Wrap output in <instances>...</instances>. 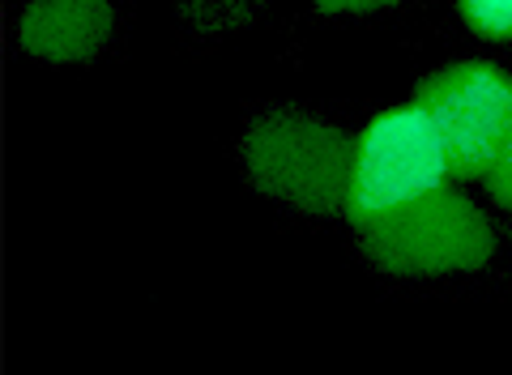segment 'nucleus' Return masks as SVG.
<instances>
[{"label": "nucleus", "mask_w": 512, "mask_h": 375, "mask_svg": "<svg viewBox=\"0 0 512 375\" xmlns=\"http://www.w3.org/2000/svg\"><path fill=\"white\" fill-rule=\"evenodd\" d=\"M359 235L367 256L397 273H466L495 256L487 218L444 184L363 218Z\"/></svg>", "instance_id": "2"}, {"label": "nucleus", "mask_w": 512, "mask_h": 375, "mask_svg": "<svg viewBox=\"0 0 512 375\" xmlns=\"http://www.w3.org/2000/svg\"><path fill=\"white\" fill-rule=\"evenodd\" d=\"M444 175H453V171H448L444 141L427 111L419 103L384 111L359 137L346 214L355 222L384 214V209L419 197V192L440 188Z\"/></svg>", "instance_id": "4"}, {"label": "nucleus", "mask_w": 512, "mask_h": 375, "mask_svg": "<svg viewBox=\"0 0 512 375\" xmlns=\"http://www.w3.org/2000/svg\"><path fill=\"white\" fill-rule=\"evenodd\" d=\"M239 154L261 192L308 214H333L346 209L359 145L308 111H274L248 128Z\"/></svg>", "instance_id": "1"}, {"label": "nucleus", "mask_w": 512, "mask_h": 375, "mask_svg": "<svg viewBox=\"0 0 512 375\" xmlns=\"http://www.w3.org/2000/svg\"><path fill=\"white\" fill-rule=\"evenodd\" d=\"M111 35V0H30L18 18V43L35 60H90Z\"/></svg>", "instance_id": "5"}, {"label": "nucleus", "mask_w": 512, "mask_h": 375, "mask_svg": "<svg viewBox=\"0 0 512 375\" xmlns=\"http://www.w3.org/2000/svg\"><path fill=\"white\" fill-rule=\"evenodd\" d=\"M461 18L487 39H512V0H457Z\"/></svg>", "instance_id": "7"}, {"label": "nucleus", "mask_w": 512, "mask_h": 375, "mask_svg": "<svg viewBox=\"0 0 512 375\" xmlns=\"http://www.w3.org/2000/svg\"><path fill=\"white\" fill-rule=\"evenodd\" d=\"M444 141L448 171L483 179L512 141V77L491 64H448L414 90Z\"/></svg>", "instance_id": "3"}, {"label": "nucleus", "mask_w": 512, "mask_h": 375, "mask_svg": "<svg viewBox=\"0 0 512 375\" xmlns=\"http://www.w3.org/2000/svg\"><path fill=\"white\" fill-rule=\"evenodd\" d=\"M312 5L325 13H372V9L393 5V0H312Z\"/></svg>", "instance_id": "9"}, {"label": "nucleus", "mask_w": 512, "mask_h": 375, "mask_svg": "<svg viewBox=\"0 0 512 375\" xmlns=\"http://www.w3.org/2000/svg\"><path fill=\"white\" fill-rule=\"evenodd\" d=\"M180 9L192 26L222 30V26H244L252 9H261V0H180Z\"/></svg>", "instance_id": "6"}, {"label": "nucleus", "mask_w": 512, "mask_h": 375, "mask_svg": "<svg viewBox=\"0 0 512 375\" xmlns=\"http://www.w3.org/2000/svg\"><path fill=\"white\" fill-rule=\"evenodd\" d=\"M487 184H491V197L500 201V205H508V209H512V141H508V150L500 154V162H495V167H491Z\"/></svg>", "instance_id": "8"}]
</instances>
